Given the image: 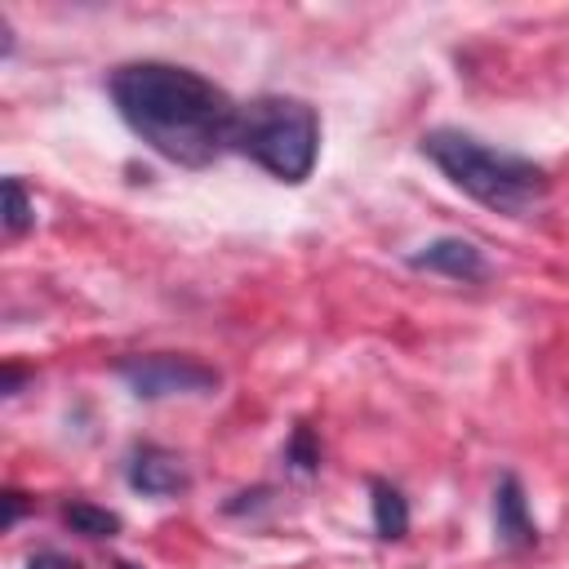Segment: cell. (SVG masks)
Listing matches in <instances>:
<instances>
[{"label":"cell","instance_id":"12","mask_svg":"<svg viewBox=\"0 0 569 569\" xmlns=\"http://www.w3.org/2000/svg\"><path fill=\"white\" fill-rule=\"evenodd\" d=\"M27 569H80L71 556H58V551H36Z\"/></svg>","mask_w":569,"mask_h":569},{"label":"cell","instance_id":"1","mask_svg":"<svg viewBox=\"0 0 569 569\" xmlns=\"http://www.w3.org/2000/svg\"><path fill=\"white\" fill-rule=\"evenodd\" d=\"M111 102L120 120L164 160L200 169L213 164L231 138L240 107L200 71L173 62H124L111 71Z\"/></svg>","mask_w":569,"mask_h":569},{"label":"cell","instance_id":"15","mask_svg":"<svg viewBox=\"0 0 569 569\" xmlns=\"http://www.w3.org/2000/svg\"><path fill=\"white\" fill-rule=\"evenodd\" d=\"M116 569H133V565H124V560H120V565H116Z\"/></svg>","mask_w":569,"mask_h":569},{"label":"cell","instance_id":"2","mask_svg":"<svg viewBox=\"0 0 569 569\" xmlns=\"http://www.w3.org/2000/svg\"><path fill=\"white\" fill-rule=\"evenodd\" d=\"M422 156L462 191L471 196L476 204L502 213V218H525L533 213L547 191H551V178L542 164L516 156V151H502V147H489L462 129H431L422 133Z\"/></svg>","mask_w":569,"mask_h":569},{"label":"cell","instance_id":"4","mask_svg":"<svg viewBox=\"0 0 569 569\" xmlns=\"http://www.w3.org/2000/svg\"><path fill=\"white\" fill-rule=\"evenodd\" d=\"M116 373L129 382L138 400H164V396H209L222 378L218 369L191 360V356H129L116 365Z\"/></svg>","mask_w":569,"mask_h":569},{"label":"cell","instance_id":"3","mask_svg":"<svg viewBox=\"0 0 569 569\" xmlns=\"http://www.w3.org/2000/svg\"><path fill=\"white\" fill-rule=\"evenodd\" d=\"M231 147L280 182H307L320 156V116L302 98H253L236 116Z\"/></svg>","mask_w":569,"mask_h":569},{"label":"cell","instance_id":"9","mask_svg":"<svg viewBox=\"0 0 569 569\" xmlns=\"http://www.w3.org/2000/svg\"><path fill=\"white\" fill-rule=\"evenodd\" d=\"M62 520L71 525V533H84V538H111L120 533V516L107 511V507H93V502H67L62 507Z\"/></svg>","mask_w":569,"mask_h":569},{"label":"cell","instance_id":"10","mask_svg":"<svg viewBox=\"0 0 569 569\" xmlns=\"http://www.w3.org/2000/svg\"><path fill=\"white\" fill-rule=\"evenodd\" d=\"M27 227H31V200H27V191H22L18 178H4V231L18 236Z\"/></svg>","mask_w":569,"mask_h":569},{"label":"cell","instance_id":"7","mask_svg":"<svg viewBox=\"0 0 569 569\" xmlns=\"http://www.w3.org/2000/svg\"><path fill=\"white\" fill-rule=\"evenodd\" d=\"M129 485L138 493H147V498H173V493H182L191 485V476L173 453H164L156 445H142L129 458Z\"/></svg>","mask_w":569,"mask_h":569},{"label":"cell","instance_id":"11","mask_svg":"<svg viewBox=\"0 0 569 569\" xmlns=\"http://www.w3.org/2000/svg\"><path fill=\"white\" fill-rule=\"evenodd\" d=\"M284 458H289L298 471H316V462H320V449H316V440H311V427H293V440H289Z\"/></svg>","mask_w":569,"mask_h":569},{"label":"cell","instance_id":"14","mask_svg":"<svg viewBox=\"0 0 569 569\" xmlns=\"http://www.w3.org/2000/svg\"><path fill=\"white\" fill-rule=\"evenodd\" d=\"M18 382H22V369H13V365H9V369H4V396H13V391H18Z\"/></svg>","mask_w":569,"mask_h":569},{"label":"cell","instance_id":"6","mask_svg":"<svg viewBox=\"0 0 569 569\" xmlns=\"http://www.w3.org/2000/svg\"><path fill=\"white\" fill-rule=\"evenodd\" d=\"M493 538H498V547H511V551L538 542V525L529 516V498L516 476H502L493 489Z\"/></svg>","mask_w":569,"mask_h":569},{"label":"cell","instance_id":"5","mask_svg":"<svg viewBox=\"0 0 569 569\" xmlns=\"http://www.w3.org/2000/svg\"><path fill=\"white\" fill-rule=\"evenodd\" d=\"M409 267L436 271V276H449V280H462V284H480L489 276L485 253L462 236H440V240L422 244L418 253H409Z\"/></svg>","mask_w":569,"mask_h":569},{"label":"cell","instance_id":"8","mask_svg":"<svg viewBox=\"0 0 569 569\" xmlns=\"http://www.w3.org/2000/svg\"><path fill=\"white\" fill-rule=\"evenodd\" d=\"M369 502H373V529H378V538H405L409 533V502H405V493L396 489V485H387V480H369Z\"/></svg>","mask_w":569,"mask_h":569},{"label":"cell","instance_id":"13","mask_svg":"<svg viewBox=\"0 0 569 569\" xmlns=\"http://www.w3.org/2000/svg\"><path fill=\"white\" fill-rule=\"evenodd\" d=\"M22 516V493H4V529H13Z\"/></svg>","mask_w":569,"mask_h":569}]
</instances>
